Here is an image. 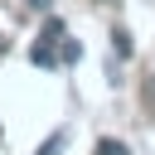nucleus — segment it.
Returning <instances> with one entry per match:
<instances>
[{"label":"nucleus","mask_w":155,"mask_h":155,"mask_svg":"<svg viewBox=\"0 0 155 155\" xmlns=\"http://www.w3.org/2000/svg\"><path fill=\"white\" fill-rule=\"evenodd\" d=\"M78 58H82V48H78V44L63 34V63H78Z\"/></svg>","instance_id":"obj_5"},{"label":"nucleus","mask_w":155,"mask_h":155,"mask_svg":"<svg viewBox=\"0 0 155 155\" xmlns=\"http://www.w3.org/2000/svg\"><path fill=\"white\" fill-rule=\"evenodd\" d=\"M58 39H63V19H53V15H48V19H44V34H39V44H48V48H53Z\"/></svg>","instance_id":"obj_1"},{"label":"nucleus","mask_w":155,"mask_h":155,"mask_svg":"<svg viewBox=\"0 0 155 155\" xmlns=\"http://www.w3.org/2000/svg\"><path fill=\"white\" fill-rule=\"evenodd\" d=\"M111 48L126 58V53H131V34H126V29H111Z\"/></svg>","instance_id":"obj_4"},{"label":"nucleus","mask_w":155,"mask_h":155,"mask_svg":"<svg viewBox=\"0 0 155 155\" xmlns=\"http://www.w3.org/2000/svg\"><path fill=\"white\" fill-rule=\"evenodd\" d=\"M29 10H39V15H48V0H24Z\"/></svg>","instance_id":"obj_7"},{"label":"nucleus","mask_w":155,"mask_h":155,"mask_svg":"<svg viewBox=\"0 0 155 155\" xmlns=\"http://www.w3.org/2000/svg\"><path fill=\"white\" fill-rule=\"evenodd\" d=\"M145 102H150V111H155V78H145Z\"/></svg>","instance_id":"obj_6"},{"label":"nucleus","mask_w":155,"mask_h":155,"mask_svg":"<svg viewBox=\"0 0 155 155\" xmlns=\"http://www.w3.org/2000/svg\"><path fill=\"white\" fill-rule=\"evenodd\" d=\"M97 155H131V150H126L121 140H111V136H102V140H97Z\"/></svg>","instance_id":"obj_3"},{"label":"nucleus","mask_w":155,"mask_h":155,"mask_svg":"<svg viewBox=\"0 0 155 155\" xmlns=\"http://www.w3.org/2000/svg\"><path fill=\"white\" fill-rule=\"evenodd\" d=\"M63 145H68V131H53V136H48V140L39 145V155H58Z\"/></svg>","instance_id":"obj_2"}]
</instances>
